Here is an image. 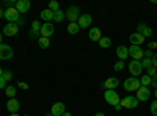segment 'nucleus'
I'll use <instances>...</instances> for the list:
<instances>
[{
    "mask_svg": "<svg viewBox=\"0 0 157 116\" xmlns=\"http://www.w3.org/2000/svg\"><path fill=\"white\" fill-rule=\"evenodd\" d=\"M151 85H152L154 88H157V74L152 77V82H151Z\"/></svg>",
    "mask_w": 157,
    "mask_h": 116,
    "instance_id": "40",
    "label": "nucleus"
},
{
    "mask_svg": "<svg viewBox=\"0 0 157 116\" xmlns=\"http://www.w3.org/2000/svg\"><path fill=\"white\" fill-rule=\"evenodd\" d=\"M54 32H55V25L52 22H44L41 25V36L43 38H50L54 35Z\"/></svg>",
    "mask_w": 157,
    "mask_h": 116,
    "instance_id": "8",
    "label": "nucleus"
},
{
    "mask_svg": "<svg viewBox=\"0 0 157 116\" xmlns=\"http://www.w3.org/2000/svg\"><path fill=\"white\" fill-rule=\"evenodd\" d=\"M88 38H90L93 43H99V39L102 38V33H101V30H99L98 27H93V28L90 30V33H88Z\"/></svg>",
    "mask_w": 157,
    "mask_h": 116,
    "instance_id": "19",
    "label": "nucleus"
},
{
    "mask_svg": "<svg viewBox=\"0 0 157 116\" xmlns=\"http://www.w3.org/2000/svg\"><path fill=\"white\" fill-rule=\"evenodd\" d=\"M91 22H93V17H91V14H80V17H78V27L80 28H88L90 25H91Z\"/></svg>",
    "mask_w": 157,
    "mask_h": 116,
    "instance_id": "14",
    "label": "nucleus"
},
{
    "mask_svg": "<svg viewBox=\"0 0 157 116\" xmlns=\"http://www.w3.org/2000/svg\"><path fill=\"white\" fill-rule=\"evenodd\" d=\"M148 46H149V49H155V47H157V43H155V41H152V43H149Z\"/></svg>",
    "mask_w": 157,
    "mask_h": 116,
    "instance_id": "41",
    "label": "nucleus"
},
{
    "mask_svg": "<svg viewBox=\"0 0 157 116\" xmlns=\"http://www.w3.org/2000/svg\"><path fill=\"white\" fill-rule=\"evenodd\" d=\"M29 38H30V39H39V38H41V33H39V32H35V30L30 28V32H29Z\"/></svg>",
    "mask_w": 157,
    "mask_h": 116,
    "instance_id": "31",
    "label": "nucleus"
},
{
    "mask_svg": "<svg viewBox=\"0 0 157 116\" xmlns=\"http://www.w3.org/2000/svg\"><path fill=\"white\" fill-rule=\"evenodd\" d=\"M121 108H123V105H121V102H120V104H118V105H115V110H116V111H120Z\"/></svg>",
    "mask_w": 157,
    "mask_h": 116,
    "instance_id": "42",
    "label": "nucleus"
},
{
    "mask_svg": "<svg viewBox=\"0 0 157 116\" xmlns=\"http://www.w3.org/2000/svg\"><path fill=\"white\" fill-rule=\"evenodd\" d=\"M3 14H5V11H3L2 8H0V19H2V17H3Z\"/></svg>",
    "mask_w": 157,
    "mask_h": 116,
    "instance_id": "44",
    "label": "nucleus"
},
{
    "mask_svg": "<svg viewBox=\"0 0 157 116\" xmlns=\"http://www.w3.org/2000/svg\"><path fill=\"white\" fill-rule=\"evenodd\" d=\"M141 71H143V68H141V63L140 61H137V60H130L129 61V72H130V75H132V77L141 75Z\"/></svg>",
    "mask_w": 157,
    "mask_h": 116,
    "instance_id": "6",
    "label": "nucleus"
},
{
    "mask_svg": "<svg viewBox=\"0 0 157 116\" xmlns=\"http://www.w3.org/2000/svg\"><path fill=\"white\" fill-rule=\"evenodd\" d=\"M24 116H30V114H24Z\"/></svg>",
    "mask_w": 157,
    "mask_h": 116,
    "instance_id": "51",
    "label": "nucleus"
},
{
    "mask_svg": "<svg viewBox=\"0 0 157 116\" xmlns=\"http://www.w3.org/2000/svg\"><path fill=\"white\" fill-rule=\"evenodd\" d=\"M78 30H80V27H78L77 22H72V24L68 25V33H69V35H77Z\"/></svg>",
    "mask_w": 157,
    "mask_h": 116,
    "instance_id": "24",
    "label": "nucleus"
},
{
    "mask_svg": "<svg viewBox=\"0 0 157 116\" xmlns=\"http://www.w3.org/2000/svg\"><path fill=\"white\" fill-rule=\"evenodd\" d=\"M64 111H66V107H64L63 102H55V104L52 105V108H50V113L54 116H61Z\"/></svg>",
    "mask_w": 157,
    "mask_h": 116,
    "instance_id": "15",
    "label": "nucleus"
},
{
    "mask_svg": "<svg viewBox=\"0 0 157 116\" xmlns=\"http://www.w3.org/2000/svg\"><path fill=\"white\" fill-rule=\"evenodd\" d=\"M3 88H6V80L3 77H0V89H3Z\"/></svg>",
    "mask_w": 157,
    "mask_h": 116,
    "instance_id": "38",
    "label": "nucleus"
},
{
    "mask_svg": "<svg viewBox=\"0 0 157 116\" xmlns=\"http://www.w3.org/2000/svg\"><path fill=\"white\" fill-rule=\"evenodd\" d=\"M61 116H71V113H68V111H64V113H63Z\"/></svg>",
    "mask_w": 157,
    "mask_h": 116,
    "instance_id": "45",
    "label": "nucleus"
},
{
    "mask_svg": "<svg viewBox=\"0 0 157 116\" xmlns=\"http://www.w3.org/2000/svg\"><path fill=\"white\" fill-rule=\"evenodd\" d=\"M151 61H152V66H154V68L157 69V52L154 54V57L151 58Z\"/></svg>",
    "mask_w": 157,
    "mask_h": 116,
    "instance_id": "39",
    "label": "nucleus"
},
{
    "mask_svg": "<svg viewBox=\"0 0 157 116\" xmlns=\"http://www.w3.org/2000/svg\"><path fill=\"white\" fill-rule=\"evenodd\" d=\"M16 86L17 88H22V89H29V83H25V82H17Z\"/></svg>",
    "mask_w": 157,
    "mask_h": 116,
    "instance_id": "36",
    "label": "nucleus"
},
{
    "mask_svg": "<svg viewBox=\"0 0 157 116\" xmlns=\"http://www.w3.org/2000/svg\"><path fill=\"white\" fill-rule=\"evenodd\" d=\"M64 19H66V16H64V11L58 9V11H55V13H54V22L60 24V22H63Z\"/></svg>",
    "mask_w": 157,
    "mask_h": 116,
    "instance_id": "22",
    "label": "nucleus"
},
{
    "mask_svg": "<svg viewBox=\"0 0 157 116\" xmlns=\"http://www.w3.org/2000/svg\"><path fill=\"white\" fill-rule=\"evenodd\" d=\"M137 99H138V102L141 100V102H145V100H148L149 97H151V91H149V88H146V86H140L138 89H137V96H135Z\"/></svg>",
    "mask_w": 157,
    "mask_h": 116,
    "instance_id": "12",
    "label": "nucleus"
},
{
    "mask_svg": "<svg viewBox=\"0 0 157 116\" xmlns=\"http://www.w3.org/2000/svg\"><path fill=\"white\" fill-rule=\"evenodd\" d=\"M140 63H141V68H143V69H149V68L152 66V61H151L149 58H143Z\"/></svg>",
    "mask_w": 157,
    "mask_h": 116,
    "instance_id": "29",
    "label": "nucleus"
},
{
    "mask_svg": "<svg viewBox=\"0 0 157 116\" xmlns=\"http://www.w3.org/2000/svg\"><path fill=\"white\" fill-rule=\"evenodd\" d=\"M140 79L138 77H130V79H126L124 83H123V88L126 89V91H137V89L140 88Z\"/></svg>",
    "mask_w": 157,
    "mask_h": 116,
    "instance_id": "3",
    "label": "nucleus"
},
{
    "mask_svg": "<svg viewBox=\"0 0 157 116\" xmlns=\"http://www.w3.org/2000/svg\"><path fill=\"white\" fill-rule=\"evenodd\" d=\"M154 96H155V99H157V88H155V91H154Z\"/></svg>",
    "mask_w": 157,
    "mask_h": 116,
    "instance_id": "48",
    "label": "nucleus"
},
{
    "mask_svg": "<svg viewBox=\"0 0 157 116\" xmlns=\"http://www.w3.org/2000/svg\"><path fill=\"white\" fill-rule=\"evenodd\" d=\"M118 85H120V80L116 79V77H110V79H107L105 82H104V88L105 89H115V88H118Z\"/></svg>",
    "mask_w": 157,
    "mask_h": 116,
    "instance_id": "20",
    "label": "nucleus"
},
{
    "mask_svg": "<svg viewBox=\"0 0 157 116\" xmlns=\"http://www.w3.org/2000/svg\"><path fill=\"white\" fill-rule=\"evenodd\" d=\"M146 71H148V75L151 77V79H152V77H154V75L157 74V69H155L154 66H151V68H149V69H146Z\"/></svg>",
    "mask_w": 157,
    "mask_h": 116,
    "instance_id": "35",
    "label": "nucleus"
},
{
    "mask_svg": "<svg viewBox=\"0 0 157 116\" xmlns=\"http://www.w3.org/2000/svg\"><path fill=\"white\" fill-rule=\"evenodd\" d=\"M64 16H66V19L69 21V24L77 22L78 17H80V8L75 6V5H72V6H69L66 11H64Z\"/></svg>",
    "mask_w": 157,
    "mask_h": 116,
    "instance_id": "2",
    "label": "nucleus"
},
{
    "mask_svg": "<svg viewBox=\"0 0 157 116\" xmlns=\"http://www.w3.org/2000/svg\"><path fill=\"white\" fill-rule=\"evenodd\" d=\"M94 116H105V113H96Z\"/></svg>",
    "mask_w": 157,
    "mask_h": 116,
    "instance_id": "46",
    "label": "nucleus"
},
{
    "mask_svg": "<svg viewBox=\"0 0 157 116\" xmlns=\"http://www.w3.org/2000/svg\"><path fill=\"white\" fill-rule=\"evenodd\" d=\"M2 74H3V71H2V68H0V77H2Z\"/></svg>",
    "mask_w": 157,
    "mask_h": 116,
    "instance_id": "49",
    "label": "nucleus"
},
{
    "mask_svg": "<svg viewBox=\"0 0 157 116\" xmlns=\"http://www.w3.org/2000/svg\"><path fill=\"white\" fill-rule=\"evenodd\" d=\"M32 30L41 33V22H39V21H33V22H32Z\"/></svg>",
    "mask_w": 157,
    "mask_h": 116,
    "instance_id": "32",
    "label": "nucleus"
},
{
    "mask_svg": "<svg viewBox=\"0 0 157 116\" xmlns=\"http://www.w3.org/2000/svg\"><path fill=\"white\" fill-rule=\"evenodd\" d=\"M145 39H146V38L141 36V35L137 33V32L129 36V41H130V44H132V46H141L143 43H145Z\"/></svg>",
    "mask_w": 157,
    "mask_h": 116,
    "instance_id": "17",
    "label": "nucleus"
},
{
    "mask_svg": "<svg viewBox=\"0 0 157 116\" xmlns=\"http://www.w3.org/2000/svg\"><path fill=\"white\" fill-rule=\"evenodd\" d=\"M21 14H19V11L16 9V8H6L5 9V14H3V17L10 22V24H17L19 22V17Z\"/></svg>",
    "mask_w": 157,
    "mask_h": 116,
    "instance_id": "4",
    "label": "nucleus"
},
{
    "mask_svg": "<svg viewBox=\"0 0 157 116\" xmlns=\"http://www.w3.org/2000/svg\"><path fill=\"white\" fill-rule=\"evenodd\" d=\"M2 77H3V79H5V80H6V83H8V82H10V80L13 79V72L6 69V71H3V74H2Z\"/></svg>",
    "mask_w": 157,
    "mask_h": 116,
    "instance_id": "33",
    "label": "nucleus"
},
{
    "mask_svg": "<svg viewBox=\"0 0 157 116\" xmlns=\"http://www.w3.org/2000/svg\"><path fill=\"white\" fill-rule=\"evenodd\" d=\"M19 33V25L17 24H6L5 27H3V35L5 36H10V38H13V36H16Z\"/></svg>",
    "mask_w": 157,
    "mask_h": 116,
    "instance_id": "10",
    "label": "nucleus"
},
{
    "mask_svg": "<svg viewBox=\"0 0 157 116\" xmlns=\"http://www.w3.org/2000/svg\"><path fill=\"white\" fill-rule=\"evenodd\" d=\"M104 99H105V102H107L109 105H112V107L118 105L121 102L120 94H118L115 89H105V93H104Z\"/></svg>",
    "mask_w": 157,
    "mask_h": 116,
    "instance_id": "1",
    "label": "nucleus"
},
{
    "mask_svg": "<svg viewBox=\"0 0 157 116\" xmlns=\"http://www.w3.org/2000/svg\"><path fill=\"white\" fill-rule=\"evenodd\" d=\"M121 105H123V108H137L138 107V99L135 97V96H127V97H124V99H121Z\"/></svg>",
    "mask_w": 157,
    "mask_h": 116,
    "instance_id": "7",
    "label": "nucleus"
},
{
    "mask_svg": "<svg viewBox=\"0 0 157 116\" xmlns=\"http://www.w3.org/2000/svg\"><path fill=\"white\" fill-rule=\"evenodd\" d=\"M38 46L39 47H41V49H49V46H50V39H49V38H39V39H38Z\"/></svg>",
    "mask_w": 157,
    "mask_h": 116,
    "instance_id": "25",
    "label": "nucleus"
},
{
    "mask_svg": "<svg viewBox=\"0 0 157 116\" xmlns=\"http://www.w3.org/2000/svg\"><path fill=\"white\" fill-rule=\"evenodd\" d=\"M99 46L102 49H109L112 46V39H110V38H107V36H102L101 39H99Z\"/></svg>",
    "mask_w": 157,
    "mask_h": 116,
    "instance_id": "23",
    "label": "nucleus"
},
{
    "mask_svg": "<svg viewBox=\"0 0 157 116\" xmlns=\"http://www.w3.org/2000/svg\"><path fill=\"white\" fill-rule=\"evenodd\" d=\"M149 110H151V113H152L154 116H157V100H152V102H151Z\"/></svg>",
    "mask_w": 157,
    "mask_h": 116,
    "instance_id": "34",
    "label": "nucleus"
},
{
    "mask_svg": "<svg viewBox=\"0 0 157 116\" xmlns=\"http://www.w3.org/2000/svg\"><path fill=\"white\" fill-rule=\"evenodd\" d=\"M129 57H132V60L141 61L145 58V50L141 49V46H130L129 47Z\"/></svg>",
    "mask_w": 157,
    "mask_h": 116,
    "instance_id": "5",
    "label": "nucleus"
},
{
    "mask_svg": "<svg viewBox=\"0 0 157 116\" xmlns=\"http://www.w3.org/2000/svg\"><path fill=\"white\" fill-rule=\"evenodd\" d=\"M52 13H55V11H58L60 9V5H58V2H55V0H52V2H49V6H47Z\"/></svg>",
    "mask_w": 157,
    "mask_h": 116,
    "instance_id": "28",
    "label": "nucleus"
},
{
    "mask_svg": "<svg viewBox=\"0 0 157 116\" xmlns=\"http://www.w3.org/2000/svg\"><path fill=\"white\" fill-rule=\"evenodd\" d=\"M151 82H152V79H151L148 74H146V75H141V79H140V85H141V86H146V88H148V86L151 85Z\"/></svg>",
    "mask_w": 157,
    "mask_h": 116,
    "instance_id": "27",
    "label": "nucleus"
},
{
    "mask_svg": "<svg viewBox=\"0 0 157 116\" xmlns=\"http://www.w3.org/2000/svg\"><path fill=\"white\" fill-rule=\"evenodd\" d=\"M32 3H30V0H17L16 2V9L19 11V14H25V13H29Z\"/></svg>",
    "mask_w": 157,
    "mask_h": 116,
    "instance_id": "11",
    "label": "nucleus"
},
{
    "mask_svg": "<svg viewBox=\"0 0 157 116\" xmlns=\"http://www.w3.org/2000/svg\"><path fill=\"white\" fill-rule=\"evenodd\" d=\"M154 57V52H152V50H145V58H152Z\"/></svg>",
    "mask_w": 157,
    "mask_h": 116,
    "instance_id": "37",
    "label": "nucleus"
},
{
    "mask_svg": "<svg viewBox=\"0 0 157 116\" xmlns=\"http://www.w3.org/2000/svg\"><path fill=\"white\" fill-rule=\"evenodd\" d=\"M10 116H21L19 113H10Z\"/></svg>",
    "mask_w": 157,
    "mask_h": 116,
    "instance_id": "47",
    "label": "nucleus"
},
{
    "mask_svg": "<svg viewBox=\"0 0 157 116\" xmlns=\"http://www.w3.org/2000/svg\"><path fill=\"white\" fill-rule=\"evenodd\" d=\"M116 57L120 58V61H124L129 58V47L126 46H118L116 47Z\"/></svg>",
    "mask_w": 157,
    "mask_h": 116,
    "instance_id": "18",
    "label": "nucleus"
},
{
    "mask_svg": "<svg viewBox=\"0 0 157 116\" xmlns=\"http://www.w3.org/2000/svg\"><path fill=\"white\" fill-rule=\"evenodd\" d=\"M14 52L8 44H0V60H11Z\"/></svg>",
    "mask_w": 157,
    "mask_h": 116,
    "instance_id": "9",
    "label": "nucleus"
},
{
    "mask_svg": "<svg viewBox=\"0 0 157 116\" xmlns=\"http://www.w3.org/2000/svg\"><path fill=\"white\" fill-rule=\"evenodd\" d=\"M124 66H126V63H124V61H120V60H118V61H116V63L113 64V69H115V71L118 72V71H123V69H124Z\"/></svg>",
    "mask_w": 157,
    "mask_h": 116,
    "instance_id": "30",
    "label": "nucleus"
},
{
    "mask_svg": "<svg viewBox=\"0 0 157 116\" xmlns=\"http://www.w3.org/2000/svg\"><path fill=\"white\" fill-rule=\"evenodd\" d=\"M0 44H3V33L0 32Z\"/></svg>",
    "mask_w": 157,
    "mask_h": 116,
    "instance_id": "43",
    "label": "nucleus"
},
{
    "mask_svg": "<svg viewBox=\"0 0 157 116\" xmlns=\"http://www.w3.org/2000/svg\"><path fill=\"white\" fill-rule=\"evenodd\" d=\"M41 19H43L44 22H50V21H54V13H52L49 8L43 9V11H41Z\"/></svg>",
    "mask_w": 157,
    "mask_h": 116,
    "instance_id": "21",
    "label": "nucleus"
},
{
    "mask_svg": "<svg viewBox=\"0 0 157 116\" xmlns=\"http://www.w3.org/2000/svg\"><path fill=\"white\" fill-rule=\"evenodd\" d=\"M16 86H6L5 88V94L8 96V99H13V97H16Z\"/></svg>",
    "mask_w": 157,
    "mask_h": 116,
    "instance_id": "26",
    "label": "nucleus"
},
{
    "mask_svg": "<svg viewBox=\"0 0 157 116\" xmlns=\"http://www.w3.org/2000/svg\"><path fill=\"white\" fill-rule=\"evenodd\" d=\"M19 108H21V104H19V100H17L16 97L6 100V110H8L10 113H17Z\"/></svg>",
    "mask_w": 157,
    "mask_h": 116,
    "instance_id": "13",
    "label": "nucleus"
},
{
    "mask_svg": "<svg viewBox=\"0 0 157 116\" xmlns=\"http://www.w3.org/2000/svg\"><path fill=\"white\" fill-rule=\"evenodd\" d=\"M137 33H140L141 36H145V38H149V36H152V30L148 27L146 24H143V22H140V24L137 25Z\"/></svg>",
    "mask_w": 157,
    "mask_h": 116,
    "instance_id": "16",
    "label": "nucleus"
},
{
    "mask_svg": "<svg viewBox=\"0 0 157 116\" xmlns=\"http://www.w3.org/2000/svg\"><path fill=\"white\" fill-rule=\"evenodd\" d=\"M47 116H54V114H52V113H50V114H47Z\"/></svg>",
    "mask_w": 157,
    "mask_h": 116,
    "instance_id": "50",
    "label": "nucleus"
}]
</instances>
